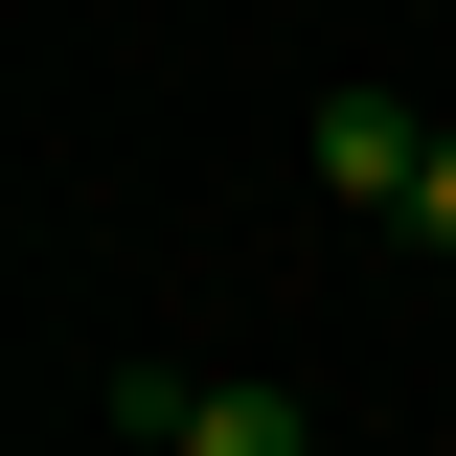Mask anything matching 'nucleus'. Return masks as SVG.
<instances>
[{
    "label": "nucleus",
    "instance_id": "nucleus-2",
    "mask_svg": "<svg viewBox=\"0 0 456 456\" xmlns=\"http://www.w3.org/2000/svg\"><path fill=\"white\" fill-rule=\"evenodd\" d=\"M297 160H320L342 206H388V228H411V183H434V137H411V92H320V114H297Z\"/></svg>",
    "mask_w": 456,
    "mask_h": 456
},
{
    "label": "nucleus",
    "instance_id": "nucleus-3",
    "mask_svg": "<svg viewBox=\"0 0 456 456\" xmlns=\"http://www.w3.org/2000/svg\"><path fill=\"white\" fill-rule=\"evenodd\" d=\"M411 251H456V137H434V183H411Z\"/></svg>",
    "mask_w": 456,
    "mask_h": 456
},
{
    "label": "nucleus",
    "instance_id": "nucleus-1",
    "mask_svg": "<svg viewBox=\"0 0 456 456\" xmlns=\"http://www.w3.org/2000/svg\"><path fill=\"white\" fill-rule=\"evenodd\" d=\"M114 434L137 456H320L297 388H183V365H114Z\"/></svg>",
    "mask_w": 456,
    "mask_h": 456
}]
</instances>
